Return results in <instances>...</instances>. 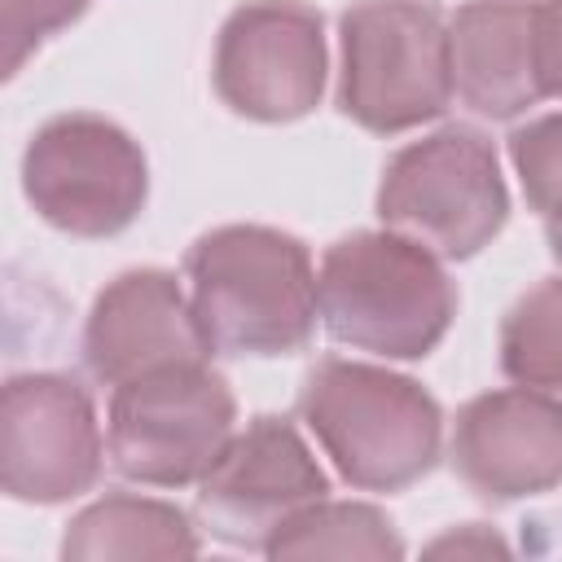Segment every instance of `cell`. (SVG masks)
<instances>
[{
  "instance_id": "obj_1",
  "label": "cell",
  "mask_w": 562,
  "mask_h": 562,
  "mask_svg": "<svg viewBox=\"0 0 562 562\" xmlns=\"http://www.w3.org/2000/svg\"><path fill=\"white\" fill-rule=\"evenodd\" d=\"M184 281L211 356L277 360L303 351L316 334V268L294 233L268 224L211 228L189 246Z\"/></svg>"
},
{
  "instance_id": "obj_2",
  "label": "cell",
  "mask_w": 562,
  "mask_h": 562,
  "mask_svg": "<svg viewBox=\"0 0 562 562\" xmlns=\"http://www.w3.org/2000/svg\"><path fill=\"white\" fill-rule=\"evenodd\" d=\"M299 417L356 492H404L443 452L435 395L382 364L325 356L299 386Z\"/></svg>"
},
{
  "instance_id": "obj_3",
  "label": "cell",
  "mask_w": 562,
  "mask_h": 562,
  "mask_svg": "<svg viewBox=\"0 0 562 562\" xmlns=\"http://www.w3.org/2000/svg\"><path fill=\"white\" fill-rule=\"evenodd\" d=\"M316 303L338 347L382 360H422L443 342L457 316V285L426 246L391 228H360L325 250Z\"/></svg>"
},
{
  "instance_id": "obj_4",
  "label": "cell",
  "mask_w": 562,
  "mask_h": 562,
  "mask_svg": "<svg viewBox=\"0 0 562 562\" xmlns=\"http://www.w3.org/2000/svg\"><path fill=\"white\" fill-rule=\"evenodd\" d=\"M338 44V110L356 127L400 136L452 105L448 18L435 0H351Z\"/></svg>"
},
{
  "instance_id": "obj_5",
  "label": "cell",
  "mask_w": 562,
  "mask_h": 562,
  "mask_svg": "<svg viewBox=\"0 0 562 562\" xmlns=\"http://www.w3.org/2000/svg\"><path fill=\"white\" fill-rule=\"evenodd\" d=\"M378 215L439 259H474L509 220L496 145L470 123H448L395 149L382 167Z\"/></svg>"
},
{
  "instance_id": "obj_6",
  "label": "cell",
  "mask_w": 562,
  "mask_h": 562,
  "mask_svg": "<svg viewBox=\"0 0 562 562\" xmlns=\"http://www.w3.org/2000/svg\"><path fill=\"white\" fill-rule=\"evenodd\" d=\"M237 435V400L211 360L167 364L110 391V470L140 487L198 483Z\"/></svg>"
},
{
  "instance_id": "obj_7",
  "label": "cell",
  "mask_w": 562,
  "mask_h": 562,
  "mask_svg": "<svg viewBox=\"0 0 562 562\" xmlns=\"http://www.w3.org/2000/svg\"><path fill=\"white\" fill-rule=\"evenodd\" d=\"M31 211L70 237H119L149 202L145 149L101 114H53L22 149Z\"/></svg>"
},
{
  "instance_id": "obj_8",
  "label": "cell",
  "mask_w": 562,
  "mask_h": 562,
  "mask_svg": "<svg viewBox=\"0 0 562 562\" xmlns=\"http://www.w3.org/2000/svg\"><path fill=\"white\" fill-rule=\"evenodd\" d=\"M110 461L97 404L70 373H13L0 391V483L22 505H61L97 487Z\"/></svg>"
},
{
  "instance_id": "obj_9",
  "label": "cell",
  "mask_w": 562,
  "mask_h": 562,
  "mask_svg": "<svg viewBox=\"0 0 562 562\" xmlns=\"http://www.w3.org/2000/svg\"><path fill=\"white\" fill-rule=\"evenodd\" d=\"M325 22L303 0H246L215 35V97L255 123L312 114L325 92Z\"/></svg>"
},
{
  "instance_id": "obj_10",
  "label": "cell",
  "mask_w": 562,
  "mask_h": 562,
  "mask_svg": "<svg viewBox=\"0 0 562 562\" xmlns=\"http://www.w3.org/2000/svg\"><path fill=\"white\" fill-rule=\"evenodd\" d=\"M325 496L329 479L299 426L290 417L259 413L198 479V518L215 540L263 553L294 514Z\"/></svg>"
},
{
  "instance_id": "obj_11",
  "label": "cell",
  "mask_w": 562,
  "mask_h": 562,
  "mask_svg": "<svg viewBox=\"0 0 562 562\" xmlns=\"http://www.w3.org/2000/svg\"><path fill=\"white\" fill-rule=\"evenodd\" d=\"M448 461L457 479L492 505L562 487V404L527 391H483L457 408Z\"/></svg>"
},
{
  "instance_id": "obj_12",
  "label": "cell",
  "mask_w": 562,
  "mask_h": 562,
  "mask_svg": "<svg viewBox=\"0 0 562 562\" xmlns=\"http://www.w3.org/2000/svg\"><path fill=\"white\" fill-rule=\"evenodd\" d=\"M79 356L88 378L114 391L167 364L211 360V347L189 294L167 268H127L92 299Z\"/></svg>"
},
{
  "instance_id": "obj_13",
  "label": "cell",
  "mask_w": 562,
  "mask_h": 562,
  "mask_svg": "<svg viewBox=\"0 0 562 562\" xmlns=\"http://www.w3.org/2000/svg\"><path fill=\"white\" fill-rule=\"evenodd\" d=\"M452 97L492 123L544 101L536 70V0H470L448 18Z\"/></svg>"
},
{
  "instance_id": "obj_14",
  "label": "cell",
  "mask_w": 562,
  "mask_h": 562,
  "mask_svg": "<svg viewBox=\"0 0 562 562\" xmlns=\"http://www.w3.org/2000/svg\"><path fill=\"white\" fill-rule=\"evenodd\" d=\"M202 549L189 514L158 496L110 492L83 505L61 536L66 562H101V558H193Z\"/></svg>"
},
{
  "instance_id": "obj_15",
  "label": "cell",
  "mask_w": 562,
  "mask_h": 562,
  "mask_svg": "<svg viewBox=\"0 0 562 562\" xmlns=\"http://www.w3.org/2000/svg\"><path fill=\"white\" fill-rule=\"evenodd\" d=\"M268 558H404V540L395 522L364 501H316L303 514H294L272 544L263 549Z\"/></svg>"
},
{
  "instance_id": "obj_16",
  "label": "cell",
  "mask_w": 562,
  "mask_h": 562,
  "mask_svg": "<svg viewBox=\"0 0 562 562\" xmlns=\"http://www.w3.org/2000/svg\"><path fill=\"white\" fill-rule=\"evenodd\" d=\"M501 373L562 404V277L522 290L501 321Z\"/></svg>"
},
{
  "instance_id": "obj_17",
  "label": "cell",
  "mask_w": 562,
  "mask_h": 562,
  "mask_svg": "<svg viewBox=\"0 0 562 562\" xmlns=\"http://www.w3.org/2000/svg\"><path fill=\"white\" fill-rule=\"evenodd\" d=\"M509 162L527 193V206L544 220H562V110L527 119L509 132Z\"/></svg>"
},
{
  "instance_id": "obj_18",
  "label": "cell",
  "mask_w": 562,
  "mask_h": 562,
  "mask_svg": "<svg viewBox=\"0 0 562 562\" xmlns=\"http://www.w3.org/2000/svg\"><path fill=\"white\" fill-rule=\"evenodd\" d=\"M92 0H0V48H4V75H18L26 57L70 22L88 13Z\"/></svg>"
},
{
  "instance_id": "obj_19",
  "label": "cell",
  "mask_w": 562,
  "mask_h": 562,
  "mask_svg": "<svg viewBox=\"0 0 562 562\" xmlns=\"http://www.w3.org/2000/svg\"><path fill=\"white\" fill-rule=\"evenodd\" d=\"M536 70L544 97L562 101V0H536Z\"/></svg>"
},
{
  "instance_id": "obj_20",
  "label": "cell",
  "mask_w": 562,
  "mask_h": 562,
  "mask_svg": "<svg viewBox=\"0 0 562 562\" xmlns=\"http://www.w3.org/2000/svg\"><path fill=\"white\" fill-rule=\"evenodd\" d=\"M426 553H457V558H487V553H509V544L492 531V527H483V522H465V527H457V531H448V536H439Z\"/></svg>"
},
{
  "instance_id": "obj_21",
  "label": "cell",
  "mask_w": 562,
  "mask_h": 562,
  "mask_svg": "<svg viewBox=\"0 0 562 562\" xmlns=\"http://www.w3.org/2000/svg\"><path fill=\"white\" fill-rule=\"evenodd\" d=\"M544 237H549V255L562 263V220L558 224H544Z\"/></svg>"
}]
</instances>
